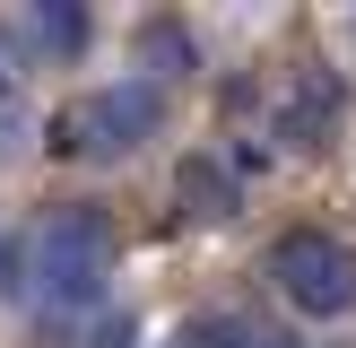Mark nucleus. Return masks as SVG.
<instances>
[{
	"mask_svg": "<svg viewBox=\"0 0 356 348\" xmlns=\"http://www.w3.org/2000/svg\"><path fill=\"white\" fill-rule=\"evenodd\" d=\"M35 287H44V313H96L104 287H113V218L96 200H70L44 218L35 235Z\"/></svg>",
	"mask_w": 356,
	"mask_h": 348,
	"instance_id": "obj_1",
	"label": "nucleus"
},
{
	"mask_svg": "<svg viewBox=\"0 0 356 348\" xmlns=\"http://www.w3.org/2000/svg\"><path fill=\"white\" fill-rule=\"evenodd\" d=\"M270 287L305 322H339V313H356V253L339 235H322V226H287L270 244Z\"/></svg>",
	"mask_w": 356,
	"mask_h": 348,
	"instance_id": "obj_2",
	"label": "nucleus"
},
{
	"mask_svg": "<svg viewBox=\"0 0 356 348\" xmlns=\"http://www.w3.org/2000/svg\"><path fill=\"white\" fill-rule=\"evenodd\" d=\"M156 122H165V87L156 79H113V87H96L79 113H61V139H52V148L113 166V157H131L139 139H156Z\"/></svg>",
	"mask_w": 356,
	"mask_h": 348,
	"instance_id": "obj_3",
	"label": "nucleus"
},
{
	"mask_svg": "<svg viewBox=\"0 0 356 348\" xmlns=\"http://www.w3.org/2000/svg\"><path fill=\"white\" fill-rule=\"evenodd\" d=\"M339 104H348L339 70H322V61L287 70V87H278V104H270V139H278V148H296V157L330 148V131H339Z\"/></svg>",
	"mask_w": 356,
	"mask_h": 348,
	"instance_id": "obj_4",
	"label": "nucleus"
},
{
	"mask_svg": "<svg viewBox=\"0 0 356 348\" xmlns=\"http://www.w3.org/2000/svg\"><path fill=\"white\" fill-rule=\"evenodd\" d=\"M174 200H183V218L226 226L243 209V183H235V166H218V157H183V166H174Z\"/></svg>",
	"mask_w": 356,
	"mask_h": 348,
	"instance_id": "obj_5",
	"label": "nucleus"
},
{
	"mask_svg": "<svg viewBox=\"0 0 356 348\" xmlns=\"http://www.w3.org/2000/svg\"><path fill=\"white\" fill-rule=\"evenodd\" d=\"M26 35H35L44 52H61V61H70V52L87 44V9H70V0H44V9H26Z\"/></svg>",
	"mask_w": 356,
	"mask_h": 348,
	"instance_id": "obj_6",
	"label": "nucleus"
},
{
	"mask_svg": "<svg viewBox=\"0 0 356 348\" xmlns=\"http://www.w3.org/2000/svg\"><path fill=\"white\" fill-rule=\"evenodd\" d=\"M261 331H243L235 313H200V322H183V348H252Z\"/></svg>",
	"mask_w": 356,
	"mask_h": 348,
	"instance_id": "obj_7",
	"label": "nucleus"
},
{
	"mask_svg": "<svg viewBox=\"0 0 356 348\" xmlns=\"http://www.w3.org/2000/svg\"><path fill=\"white\" fill-rule=\"evenodd\" d=\"M139 44H148V61H165V79H183V70H200V52L183 44V26H148Z\"/></svg>",
	"mask_w": 356,
	"mask_h": 348,
	"instance_id": "obj_8",
	"label": "nucleus"
},
{
	"mask_svg": "<svg viewBox=\"0 0 356 348\" xmlns=\"http://www.w3.org/2000/svg\"><path fill=\"white\" fill-rule=\"evenodd\" d=\"M17 270H26V244H17V235H0V296H17V287H26Z\"/></svg>",
	"mask_w": 356,
	"mask_h": 348,
	"instance_id": "obj_9",
	"label": "nucleus"
},
{
	"mask_svg": "<svg viewBox=\"0 0 356 348\" xmlns=\"http://www.w3.org/2000/svg\"><path fill=\"white\" fill-rule=\"evenodd\" d=\"M9 131H17V79L0 70V148H9Z\"/></svg>",
	"mask_w": 356,
	"mask_h": 348,
	"instance_id": "obj_10",
	"label": "nucleus"
},
{
	"mask_svg": "<svg viewBox=\"0 0 356 348\" xmlns=\"http://www.w3.org/2000/svg\"><path fill=\"white\" fill-rule=\"evenodd\" d=\"M252 348H305V340H296V331H261Z\"/></svg>",
	"mask_w": 356,
	"mask_h": 348,
	"instance_id": "obj_11",
	"label": "nucleus"
}]
</instances>
